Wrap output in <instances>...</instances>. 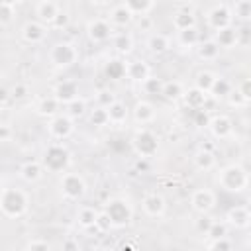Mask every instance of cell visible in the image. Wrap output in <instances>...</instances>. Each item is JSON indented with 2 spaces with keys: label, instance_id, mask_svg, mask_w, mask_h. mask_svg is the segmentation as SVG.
<instances>
[{
  "label": "cell",
  "instance_id": "cell-24",
  "mask_svg": "<svg viewBox=\"0 0 251 251\" xmlns=\"http://www.w3.org/2000/svg\"><path fill=\"white\" fill-rule=\"evenodd\" d=\"M214 39L222 49H231V47H235L239 43V29H235L233 25L216 29L214 31Z\"/></svg>",
  "mask_w": 251,
  "mask_h": 251
},
{
  "label": "cell",
  "instance_id": "cell-15",
  "mask_svg": "<svg viewBox=\"0 0 251 251\" xmlns=\"http://www.w3.org/2000/svg\"><path fill=\"white\" fill-rule=\"evenodd\" d=\"M208 131L216 139H227V137L233 135V120L227 114H216V116L210 118Z\"/></svg>",
  "mask_w": 251,
  "mask_h": 251
},
{
  "label": "cell",
  "instance_id": "cell-5",
  "mask_svg": "<svg viewBox=\"0 0 251 251\" xmlns=\"http://www.w3.org/2000/svg\"><path fill=\"white\" fill-rule=\"evenodd\" d=\"M102 210L108 212V216L112 218L116 229L127 227V226L133 222V206H131L129 200L124 198V196H110V198L102 204Z\"/></svg>",
  "mask_w": 251,
  "mask_h": 251
},
{
  "label": "cell",
  "instance_id": "cell-40",
  "mask_svg": "<svg viewBox=\"0 0 251 251\" xmlns=\"http://www.w3.org/2000/svg\"><path fill=\"white\" fill-rule=\"evenodd\" d=\"M163 78H159V76H149V78H145L139 86H141V90L145 92V94H149V96H157V94H161V90H163Z\"/></svg>",
  "mask_w": 251,
  "mask_h": 251
},
{
  "label": "cell",
  "instance_id": "cell-33",
  "mask_svg": "<svg viewBox=\"0 0 251 251\" xmlns=\"http://www.w3.org/2000/svg\"><path fill=\"white\" fill-rule=\"evenodd\" d=\"M98 212H100V210H96L94 206H88V204L80 206V208L76 210V224H78L82 229L94 227V222H96V218H98Z\"/></svg>",
  "mask_w": 251,
  "mask_h": 251
},
{
  "label": "cell",
  "instance_id": "cell-9",
  "mask_svg": "<svg viewBox=\"0 0 251 251\" xmlns=\"http://www.w3.org/2000/svg\"><path fill=\"white\" fill-rule=\"evenodd\" d=\"M86 37L90 43H106V41H112L114 37V25L110 24L108 18H92L86 22Z\"/></svg>",
  "mask_w": 251,
  "mask_h": 251
},
{
  "label": "cell",
  "instance_id": "cell-28",
  "mask_svg": "<svg viewBox=\"0 0 251 251\" xmlns=\"http://www.w3.org/2000/svg\"><path fill=\"white\" fill-rule=\"evenodd\" d=\"M220 49L222 47L216 43V39L210 37V39H204V41H200L196 45V55L202 61H216L220 57Z\"/></svg>",
  "mask_w": 251,
  "mask_h": 251
},
{
  "label": "cell",
  "instance_id": "cell-38",
  "mask_svg": "<svg viewBox=\"0 0 251 251\" xmlns=\"http://www.w3.org/2000/svg\"><path fill=\"white\" fill-rule=\"evenodd\" d=\"M124 4L133 12V16H147L153 10L155 0H124Z\"/></svg>",
  "mask_w": 251,
  "mask_h": 251
},
{
  "label": "cell",
  "instance_id": "cell-4",
  "mask_svg": "<svg viewBox=\"0 0 251 251\" xmlns=\"http://www.w3.org/2000/svg\"><path fill=\"white\" fill-rule=\"evenodd\" d=\"M159 147H161V141L157 137L155 131H151L149 127L141 126L133 131L131 135V149L137 157H143V159H153L157 153H159Z\"/></svg>",
  "mask_w": 251,
  "mask_h": 251
},
{
  "label": "cell",
  "instance_id": "cell-58",
  "mask_svg": "<svg viewBox=\"0 0 251 251\" xmlns=\"http://www.w3.org/2000/svg\"><path fill=\"white\" fill-rule=\"evenodd\" d=\"M22 2H24V0H0V4H10V6H16V8H18Z\"/></svg>",
  "mask_w": 251,
  "mask_h": 251
},
{
  "label": "cell",
  "instance_id": "cell-53",
  "mask_svg": "<svg viewBox=\"0 0 251 251\" xmlns=\"http://www.w3.org/2000/svg\"><path fill=\"white\" fill-rule=\"evenodd\" d=\"M237 90H239V92L245 96V100L251 104V76H249V78H243V80L239 82Z\"/></svg>",
  "mask_w": 251,
  "mask_h": 251
},
{
  "label": "cell",
  "instance_id": "cell-46",
  "mask_svg": "<svg viewBox=\"0 0 251 251\" xmlns=\"http://www.w3.org/2000/svg\"><path fill=\"white\" fill-rule=\"evenodd\" d=\"M212 224H214V220L210 218V214H198V218L194 220V229L200 233V235H208V231H210V227H212Z\"/></svg>",
  "mask_w": 251,
  "mask_h": 251
},
{
  "label": "cell",
  "instance_id": "cell-60",
  "mask_svg": "<svg viewBox=\"0 0 251 251\" xmlns=\"http://www.w3.org/2000/svg\"><path fill=\"white\" fill-rule=\"evenodd\" d=\"M35 4H43V2H49V0H33Z\"/></svg>",
  "mask_w": 251,
  "mask_h": 251
},
{
  "label": "cell",
  "instance_id": "cell-22",
  "mask_svg": "<svg viewBox=\"0 0 251 251\" xmlns=\"http://www.w3.org/2000/svg\"><path fill=\"white\" fill-rule=\"evenodd\" d=\"M216 163H218L216 153H214L212 149H208V147H200V149L192 155V165H194L198 171H202V173H208V171L216 169Z\"/></svg>",
  "mask_w": 251,
  "mask_h": 251
},
{
  "label": "cell",
  "instance_id": "cell-51",
  "mask_svg": "<svg viewBox=\"0 0 251 251\" xmlns=\"http://www.w3.org/2000/svg\"><path fill=\"white\" fill-rule=\"evenodd\" d=\"M10 94H12V100H24L29 94V86L25 82H16L10 88Z\"/></svg>",
  "mask_w": 251,
  "mask_h": 251
},
{
  "label": "cell",
  "instance_id": "cell-32",
  "mask_svg": "<svg viewBox=\"0 0 251 251\" xmlns=\"http://www.w3.org/2000/svg\"><path fill=\"white\" fill-rule=\"evenodd\" d=\"M184 86H182V82L180 80H165L163 82V90H161V96L165 98V100H169V102H176V100H182V96H184Z\"/></svg>",
  "mask_w": 251,
  "mask_h": 251
},
{
  "label": "cell",
  "instance_id": "cell-55",
  "mask_svg": "<svg viewBox=\"0 0 251 251\" xmlns=\"http://www.w3.org/2000/svg\"><path fill=\"white\" fill-rule=\"evenodd\" d=\"M61 247H63V249H78V241H76L73 235H69V237L61 243Z\"/></svg>",
  "mask_w": 251,
  "mask_h": 251
},
{
  "label": "cell",
  "instance_id": "cell-12",
  "mask_svg": "<svg viewBox=\"0 0 251 251\" xmlns=\"http://www.w3.org/2000/svg\"><path fill=\"white\" fill-rule=\"evenodd\" d=\"M190 206L196 214H210L216 208V192L212 188H196L190 194Z\"/></svg>",
  "mask_w": 251,
  "mask_h": 251
},
{
  "label": "cell",
  "instance_id": "cell-8",
  "mask_svg": "<svg viewBox=\"0 0 251 251\" xmlns=\"http://www.w3.org/2000/svg\"><path fill=\"white\" fill-rule=\"evenodd\" d=\"M75 118L67 112H59L57 116L47 120V133L55 141H65L75 133Z\"/></svg>",
  "mask_w": 251,
  "mask_h": 251
},
{
  "label": "cell",
  "instance_id": "cell-25",
  "mask_svg": "<svg viewBox=\"0 0 251 251\" xmlns=\"http://www.w3.org/2000/svg\"><path fill=\"white\" fill-rule=\"evenodd\" d=\"M145 47H147V51L151 53V55H165L169 49H171V39L165 35V33H159V31H155V33H151L147 39H145Z\"/></svg>",
  "mask_w": 251,
  "mask_h": 251
},
{
  "label": "cell",
  "instance_id": "cell-26",
  "mask_svg": "<svg viewBox=\"0 0 251 251\" xmlns=\"http://www.w3.org/2000/svg\"><path fill=\"white\" fill-rule=\"evenodd\" d=\"M126 71H127V61H124L122 57H112L104 63V75L110 80L126 78Z\"/></svg>",
  "mask_w": 251,
  "mask_h": 251
},
{
  "label": "cell",
  "instance_id": "cell-6",
  "mask_svg": "<svg viewBox=\"0 0 251 251\" xmlns=\"http://www.w3.org/2000/svg\"><path fill=\"white\" fill-rule=\"evenodd\" d=\"M78 61V47L69 41V39H61V41H55L49 49V63L59 69V71H65V69H71L75 63Z\"/></svg>",
  "mask_w": 251,
  "mask_h": 251
},
{
  "label": "cell",
  "instance_id": "cell-54",
  "mask_svg": "<svg viewBox=\"0 0 251 251\" xmlns=\"http://www.w3.org/2000/svg\"><path fill=\"white\" fill-rule=\"evenodd\" d=\"M12 133H14V131H12V126H10L8 122H2V124H0V141H2V143H8V141L12 139Z\"/></svg>",
  "mask_w": 251,
  "mask_h": 251
},
{
  "label": "cell",
  "instance_id": "cell-45",
  "mask_svg": "<svg viewBox=\"0 0 251 251\" xmlns=\"http://www.w3.org/2000/svg\"><path fill=\"white\" fill-rule=\"evenodd\" d=\"M229 233V224L226 222V220H214V224H212V227H210V231H208V239H214V237H224V235H227Z\"/></svg>",
  "mask_w": 251,
  "mask_h": 251
},
{
  "label": "cell",
  "instance_id": "cell-21",
  "mask_svg": "<svg viewBox=\"0 0 251 251\" xmlns=\"http://www.w3.org/2000/svg\"><path fill=\"white\" fill-rule=\"evenodd\" d=\"M112 47L118 57H127V55H131V51L135 47V39L129 31H116L112 37Z\"/></svg>",
  "mask_w": 251,
  "mask_h": 251
},
{
  "label": "cell",
  "instance_id": "cell-27",
  "mask_svg": "<svg viewBox=\"0 0 251 251\" xmlns=\"http://www.w3.org/2000/svg\"><path fill=\"white\" fill-rule=\"evenodd\" d=\"M61 102L51 94V96H43V98H39V102L35 104V114L37 116H41V118H53V116H57L59 112H61Z\"/></svg>",
  "mask_w": 251,
  "mask_h": 251
},
{
  "label": "cell",
  "instance_id": "cell-34",
  "mask_svg": "<svg viewBox=\"0 0 251 251\" xmlns=\"http://www.w3.org/2000/svg\"><path fill=\"white\" fill-rule=\"evenodd\" d=\"M176 43L182 49H196V45L200 43V33L196 27H188L182 31H176Z\"/></svg>",
  "mask_w": 251,
  "mask_h": 251
},
{
  "label": "cell",
  "instance_id": "cell-23",
  "mask_svg": "<svg viewBox=\"0 0 251 251\" xmlns=\"http://www.w3.org/2000/svg\"><path fill=\"white\" fill-rule=\"evenodd\" d=\"M208 98H210L208 92H204V90H200V88H196V86H190V88L184 90L182 102H184V106H186L188 110H200V108L206 106Z\"/></svg>",
  "mask_w": 251,
  "mask_h": 251
},
{
  "label": "cell",
  "instance_id": "cell-16",
  "mask_svg": "<svg viewBox=\"0 0 251 251\" xmlns=\"http://www.w3.org/2000/svg\"><path fill=\"white\" fill-rule=\"evenodd\" d=\"M224 220L233 229H249L251 227V210L247 206H231L226 212Z\"/></svg>",
  "mask_w": 251,
  "mask_h": 251
},
{
  "label": "cell",
  "instance_id": "cell-36",
  "mask_svg": "<svg viewBox=\"0 0 251 251\" xmlns=\"http://www.w3.org/2000/svg\"><path fill=\"white\" fill-rule=\"evenodd\" d=\"M216 78H218V75H216V73H212V71H206V69H204V71H198V73H196V76H194V86L210 94V90H212V86H214Z\"/></svg>",
  "mask_w": 251,
  "mask_h": 251
},
{
  "label": "cell",
  "instance_id": "cell-39",
  "mask_svg": "<svg viewBox=\"0 0 251 251\" xmlns=\"http://www.w3.org/2000/svg\"><path fill=\"white\" fill-rule=\"evenodd\" d=\"M231 90H233L231 82L227 78H224V76H218L216 82H214V86H212V90H210V96L212 98H226Z\"/></svg>",
  "mask_w": 251,
  "mask_h": 251
},
{
  "label": "cell",
  "instance_id": "cell-19",
  "mask_svg": "<svg viewBox=\"0 0 251 251\" xmlns=\"http://www.w3.org/2000/svg\"><path fill=\"white\" fill-rule=\"evenodd\" d=\"M149 76H151V67H149V63L145 59H131V61H127L126 78H129L135 84H141Z\"/></svg>",
  "mask_w": 251,
  "mask_h": 251
},
{
  "label": "cell",
  "instance_id": "cell-43",
  "mask_svg": "<svg viewBox=\"0 0 251 251\" xmlns=\"http://www.w3.org/2000/svg\"><path fill=\"white\" fill-rule=\"evenodd\" d=\"M233 16L243 22H251V0H237L233 6Z\"/></svg>",
  "mask_w": 251,
  "mask_h": 251
},
{
  "label": "cell",
  "instance_id": "cell-18",
  "mask_svg": "<svg viewBox=\"0 0 251 251\" xmlns=\"http://www.w3.org/2000/svg\"><path fill=\"white\" fill-rule=\"evenodd\" d=\"M43 175H45V167L41 161H24L18 169V176L27 184L39 182L43 178Z\"/></svg>",
  "mask_w": 251,
  "mask_h": 251
},
{
  "label": "cell",
  "instance_id": "cell-59",
  "mask_svg": "<svg viewBox=\"0 0 251 251\" xmlns=\"http://www.w3.org/2000/svg\"><path fill=\"white\" fill-rule=\"evenodd\" d=\"M247 245L251 247V231H249V235H247Z\"/></svg>",
  "mask_w": 251,
  "mask_h": 251
},
{
  "label": "cell",
  "instance_id": "cell-44",
  "mask_svg": "<svg viewBox=\"0 0 251 251\" xmlns=\"http://www.w3.org/2000/svg\"><path fill=\"white\" fill-rule=\"evenodd\" d=\"M206 247L208 249H220V251H229L235 247V243L229 239V235H224V237H214V239H208L206 241Z\"/></svg>",
  "mask_w": 251,
  "mask_h": 251
},
{
  "label": "cell",
  "instance_id": "cell-14",
  "mask_svg": "<svg viewBox=\"0 0 251 251\" xmlns=\"http://www.w3.org/2000/svg\"><path fill=\"white\" fill-rule=\"evenodd\" d=\"M63 106H67L69 102H73L75 98H78L80 94V88H78V82L73 80V78H63L59 80L55 86H53V92H51Z\"/></svg>",
  "mask_w": 251,
  "mask_h": 251
},
{
  "label": "cell",
  "instance_id": "cell-57",
  "mask_svg": "<svg viewBox=\"0 0 251 251\" xmlns=\"http://www.w3.org/2000/svg\"><path fill=\"white\" fill-rule=\"evenodd\" d=\"M112 0H88L90 6H96V8H102V6H108Z\"/></svg>",
  "mask_w": 251,
  "mask_h": 251
},
{
  "label": "cell",
  "instance_id": "cell-52",
  "mask_svg": "<svg viewBox=\"0 0 251 251\" xmlns=\"http://www.w3.org/2000/svg\"><path fill=\"white\" fill-rule=\"evenodd\" d=\"M210 118H212V116H208V112H206L204 108L194 110V126H198V127H208Z\"/></svg>",
  "mask_w": 251,
  "mask_h": 251
},
{
  "label": "cell",
  "instance_id": "cell-10",
  "mask_svg": "<svg viewBox=\"0 0 251 251\" xmlns=\"http://www.w3.org/2000/svg\"><path fill=\"white\" fill-rule=\"evenodd\" d=\"M206 24L210 29H222L227 25H233V8L226 4H218L206 12Z\"/></svg>",
  "mask_w": 251,
  "mask_h": 251
},
{
  "label": "cell",
  "instance_id": "cell-50",
  "mask_svg": "<svg viewBox=\"0 0 251 251\" xmlns=\"http://www.w3.org/2000/svg\"><path fill=\"white\" fill-rule=\"evenodd\" d=\"M16 18V6L10 4H0V24L6 27L12 20Z\"/></svg>",
  "mask_w": 251,
  "mask_h": 251
},
{
  "label": "cell",
  "instance_id": "cell-11",
  "mask_svg": "<svg viewBox=\"0 0 251 251\" xmlns=\"http://www.w3.org/2000/svg\"><path fill=\"white\" fill-rule=\"evenodd\" d=\"M47 33H49L47 24H43V22H39V20H27V22L22 25V29H20V37H22L25 43H29V45H39V43H43L45 37H47Z\"/></svg>",
  "mask_w": 251,
  "mask_h": 251
},
{
  "label": "cell",
  "instance_id": "cell-29",
  "mask_svg": "<svg viewBox=\"0 0 251 251\" xmlns=\"http://www.w3.org/2000/svg\"><path fill=\"white\" fill-rule=\"evenodd\" d=\"M61 12V8L57 6V2L49 0V2H43V4H35V16L39 22L51 25V22L57 18V14Z\"/></svg>",
  "mask_w": 251,
  "mask_h": 251
},
{
  "label": "cell",
  "instance_id": "cell-49",
  "mask_svg": "<svg viewBox=\"0 0 251 251\" xmlns=\"http://www.w3.org/2000/svg\"><path fill=\"white\" fill-rule=\"evenodd\" d=\"M226 100H227V104L231 106V108H245L249 102L245 100V96L235 88V90H231L227 96H226Z\"/></svg>",
  "mask_w": 251,
  "mask_h": 251
},
{
  "label": "cell",
  "instance_id": "cell-48",
  "mask_svg": "<svg viewBox=\"0 0 251 251\" xmlns=\"http://www.w3.org/2000/svg\"><path fill=\"white\" fill-rule=\"evenodd\" d=\"M69 24H71V16L61 10V12L57 14V18L51 22V29H55V31H65V29L69 27Z\"/></svg>",
  "mask_w": 251,
  "mask_h": 251
},
{
  "label": "cell",
  "instance_id": "cell-3",
  "mask_svg": "<svg viewBox=\"0 0 251 251\" xmlns=\"http://www.w3.org/2000/svg\"><path fill=\"white\" fill-rule=\"evenodd\" d=\"M249 173L243 165L239 163H229L226 167H222L216 175V182L220 184V188H224L226 192L231 194H239L249 186Z\"/></svg>",
  "mask_w": 251,
  "mask_h": 251
},
{
  "label": "cell",
  "instance_id": "cell-2",
  "mask_svg": "<svg viewBox=\"0 0 251 251\" xmlns=\"http://www.w3.org/2000/svg\"><path fill=\"white\" fill-rule=\"evenodd\" d=\"M45 167L47 173H55V175H63L71 169L73 165V153L71 149L63 143V141H51L45 145L43 153H41V159H39Z\"/></svg>",
  "mask_w": 251,
  "mask_h": 251
},
{
  "label": "cell",
  "instance_id": "cell-31",
  "mask_svg": "<svg viewBox=\"0 0 251 251\" xmlns=\"http://www.w3.org/2000/svg\"><path fill=\"white\" fill-rule=\"evenodd\" d=\"M129 108L126 106V102L122 100H116L110 108H108V114H110V126H124L127 120H129Z\"/></svg>",
  "mask_w": 251,
  "mask_h": 251
},
{
  "label": "cell",
  "instance_id": "cell-7",
  "mask_svg": "<svg viewBox=\"0 0 251 251\" xmlns=\"http://www.w3.org/2000/svg\"><path fill=\"white\" fill-rule=\"evenodd\" d=\"M59 192L69 202H80L86 196L88 186H86V180L80 173H69L67 171L59 176Z\"/></svg>",
  "mask_w": 251,
  "mask_h": 251
},
{
  "label": "cell",
  "instance_id": "cell-47",
  "mask_svg": "<svg viewBox=\"0 0 251 251\" xmlns=\"http://www.w3.org/2000/svg\"><path fill=\"white\" fill-rule=\"evenodd\" d=\"M53 245L43 237H33L24 245V251H49Z\"/></svg>",
  "mask_w": 251,
  "mask_h": 251
},
{
  "label": "cell",
  "instance_id": "cell-41",
  "mask_svg": "<svg viewBox=\"0 0 251 251\" xmlns=\"http://www.w3.org/2000/svg\"><path fill=\"white\" fill-rule=\"evenodd\" d=\"M94 229H96L100 235L110 233L112 229H116V227H114V222H112V218L108 216L106 210H100V212H98V218H96V222H94Z\"/></svg>",
  "mask_w": 251,
  "mask_h": 251
},
{
  "label": "cell",
  "instance_id": "cell-17",
  "mask_svg": "<svg viewBox=\"0 0 251 251\" xmlns=\"http://www.w3.org/2000/svg\"><path fill=\"white\" fill-rule=\"evenodd\" d=\"M131 118L137 126H147L153 124L157 118V110L149 100H137L135 106L131 108Z\"/></svg>",
  "mask_w": 251,
  "mask_h": 251
},
{
  "label": "cell",
  "instance_id": "cell-42",
  "mask_svg": "<svg viewBox=\"0 0 251 251\" xmlns=\"http://www.w3.org/2000/svg\"><path fill=\"white\" fill-rule=\"evenodd\" d=\"M94 100H96V106L110 108V106L118 100V96H116V92H114V90H110V88H100V90H96V92H94Z\"/></svg>",
  "mask_w": 251,
  "mask_h": 251
},
{
  "label": "cell",
  "instance_id": "cell-35",
  "mask_svg": "<svg viewBox=\"0 0 251 251\" xmlns=\"http://www.w3.org/2000/svg\"><path fill=\"white\" fill-rule=\"evenodd\" d=\"M88 124L94 127H106L110 126V114L104 106H94L88 110Z\"/></svg>",
  "mask_w": 251,
  "mask_h": 251
},
{
  "label": "cell",
  "instance_id": "cell-13",
  "mask_svg": "<svg viewBox=\"0 0 251 251\" xmlns=\"http://www.w3.org/2000/svg\"><path fill=\"white\" fill-rule=\"evenodd\" d=\"M141 210L147 218H153V220H159L167 214V200L163 194L159 192H147L141 200Z\"/></svg>",
  "mask_w": 251,
  "mask_h": 251
},
{
  "label": "cell",
  "instance_id": "cell-56",
  "mask_svg": "<svg viewBox=\"0 0 251 251\" xmlns=\"http://www.w3.org/2000/svg\"><path fill=\"white\" fill-rule=\"evenodd\" d=\"M2 102H0V106L2 108H6L8 106V102H10V98H12V94H10V90H6V88H2Z\"/></svg>",
  "mask_w": 251,
  "mask_h": 251
},
{
  "label": "cell",
  "instance_id": "cell-37",
  "mask_svg": "<svg viewBox=\"0 0 251 251\" xmlns=\"http://www.w3.org/2000/svg\"><path fill=\"white\" fill-rule=\"evenodd\" d=\"M65 112L69 116H73L75 120H80V118H84L88 114V104H86V100L82 96H78V98H75L73 102H69L65 106Z\"/></svg>",
  "mask_w": 251,
  "mask_h": 251
},
{
  "label": "cell",
  "instance_id": "cell-1",
  "mask_svg": "<svg viewBox=\"0 0 251 251\" xmlns=\"http://www.w3.org/2000/svg\"><path fill=\"white\" fill-rule=\"evenodd\" d=\"M29 194L20 186H4L0 192V212L8 220H20L29 210Z\"/></svg>",
  "mask_w": 251,
  "mask_h": 251
},
{
  "label": "cell",
  "instance_id": "cell-30",
  "mask_svg": "<svg viewBox=\"0 0 251 251\" xmlns=\"http://www.w3.org/2000/svg\"><path fill=\"white\" fill-rule=\"evenodd\" d=\"M173 27L176 31H182V29H188V27H196V16L192 10H176L173 14Z\"/></svg>",
  "mask_w": 251,
  "mask_h": 251
},
{
  "label": "cell",
  "instance_id": "cell-20",
  "mask_svg": "<svg viewBox=\"0 0 251 251\" xmlns=\"http://www.w3.org/2000/svg\"><path fill=\"white\" fill-rule=\"evenodd\" d=\"M108 20H110V24H112L114 27H127V25H131V22H133V12L122 2V4H116V6L110 8Z\"/></svg>",
  "mask_w": 251,
  "mask_h": 251
}]
</instances>
